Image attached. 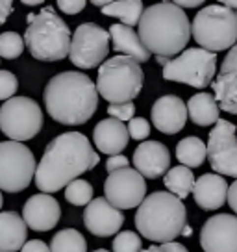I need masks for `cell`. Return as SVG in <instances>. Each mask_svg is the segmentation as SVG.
Wrapping results in <instances>:
<instances>
[{"label":"cell","instance_id":"1","mask_svg":"<svg viewBox=\"0 0 237 252\" xmlns=\"http://www.w3.org/2000/svg\"><path fill=\"white\" fill-rule=\"evenodd\" d=\"M91 141L80 132H65L47 145L35 169V186L45 193H56L84 173L98 165Z\"/></svg>","mask_w":237,"mask_h":252},{"label":"cell","instance_id":"2","mask_svg":"<svg viewBox=\"0 0 237 252\" xmlns=\"http://www.w3.org/2000/svg\"><path fill=\"white\" fill-rule=\"evenodd\" d=\"M43 98L48 115L56 123L69 126L87 123L98 108L95 82L80 71H65L50 78Z\"/></svg>","mask_w":237,"mask_h":252},{"label":"cell","instance_id":"3","mask_svg":"<svg viewBox=\"0 0 237 252\" xmlns=\"http://www.w3.org/2000/svg\"><path fill=\"white\" fill-rule=\"evenodd\" d=\"M139 39L156 60H171L183 52L191 39V23L174 2H158L145 8L139 21Z\"/></svg>","mask_w":237,"mask_h":252},{"label":"cell","instance_id":"4","mask_svg":"<svg viewBox=\"0 0 237 252\" xmlns=\"http://www.w3.org/2000/svg\"><path fill=\"white\" fill-rule=\"evenodd\" d=\"M187 224V210L180 198L169 191H156L145 197L135 212V228L154 243H171L182 236Z\"/></svg>","mask_w":237,"mask_h":252},{"label":"cell","instance_id":"5","mask_svg":"<svg viewBox=\"0 0 237 252\" xmlns=\"http://www.w3.org/2000/svg\"><path fill=\"white\" fill-rule=\"evenodd\" d=\"M28 28L24 32V47L39 62H59L71 50V30L52 8H43L35 15L26 17Z\"/></svg>","mask_w":237,"mask_h":252},{"label":"cell","instance_id":"6","mask_svg":"<svg viewBox=\"0 0 237 252\" xmlns=\"http://www.w3.org/2000/svg\"><path fill=\"white\" fill-rule=\"evenodd\" d=\"M145 72L141 65L126 56H113L98 67L96 91L110 104L132 102L141 93Z\"/></svg>","mask_w":237,"mask_h":252},{"label":"cell","instance_id":"7","mask_svg":"<svg viewBox=\"0 0 237 252\" xmlns=\"http://www.w3.org/2000/svg\"><path fill=\"white\" fill-rule=\"evenodd\" d=\"M191 35L207 52H221L237 45V13L222 4H209L191 23Z\"/></svg>","mask_w":237,"mask_h":252},{"label":"cell","instance_id":"8","mask_svg":"<svg viewBox=\"0 0 237 252\" xmlns=\"http://www.w3.org/2000/svg\"><path fill=\"white\" fill-rule=\"evenodd\" d=\"M161 65H163L165 80L204 89L213 82L215 69H217V54L207 52L204 48H187L178 58L165 60Z\"/></svg>","mask_w":237,"mask_h":252},{"label":"cell","instance_id":"9","mask_svg":"<svg viewBox=\"0 0 237 252\" xmlns=\"http://www.w3.org/2000/svg\"><path fill=\"white\" fill-rule=\"evenodd\" d=\"M43 128V111L39 104L28 96H13L0 108V130L11 141L32 139Z\"/></svg>","mask_w":237,"mask_h":252},{"label":"cell","instance_id":"10","mask_svg":"<svg viewBox=\"0 0 237 252\" xmlns=\"http://www.w3.org/2000/svg\"><path fill=\"white\" fill-rule=\"evenodd\" d=\"M35 158L24 143H0V189L19 193L30 186L35 176Z\"/></svg>","mask_w":237,"mask_h":252},{"label":"cell","instance_id":"11","mask_svg":"<svg viewBox=\"0 0 237 252\" xmlns=\"http://www.w3.org/2000/svg\"><path fill=\"white\" fill-rule=\"evenodd\" d=\"M110 52V33L95 23L80 24L71 35L69 58L80 69H93Z\"/></svg>","mask_w":237,"mask_h":252},{"label":"cell","instance_id":"12","mask_svg":"<svg viewBox=\"0 0 237 252\" xmlns=\"http://www.w3.org/2000/svg\"><path fill=\"white\" fill-rule=\"evenodd\" d=\"M206 158L215 174L237 178V134L236 125L226 119H219L209 132L206 145Z\"/></svg>","mask_w":237,"mask_h":252},{"label":"cell","instance_id":"13","mask_svg":"<svg viewBox=\"0 0 237 252\" xmlns=\"http://www.w3.org/2000/svg\"><path fill=\"white\" fill-rule=\"evenodd\" d=\"M104 193L106 200L113 208L120 210H132L139 208L145 197H147V182L135 169H120L115 173H110V176L104 182Z\"/></svg>","mask_w":237,"mask_h":252},{"label":"cell","instance_id":"14","mask_svg":"<svg viewBox=\"0 0 237 252\" xmlns=\"http://www.w3.org/2000/svg\"><path fill=\"white\" fill-rule=\"evenodd\" d=\"M204 252H237V217L230 213L213 215L200 230Z\"/></svg>","mask_w":237,"mask_h":252},{"label":"cell","instance_id":"15","mask_svg":"<svg viewBox=\"0 0 237 252\" xmlns=\"http://www.w3.org/2000/svg\"><path fill=\"white\" fill-rule=\"evenodd\" d=\"M84 224L86 228L98 237H110L117 234L124 224V215L104 197L93 198L86 206L84 212Z\"/></svg>","mask_w":237,"mask_h":252},{"label":"cell","instance_id":"16","mask_svg":"<svg viewBox=\"0 0 237 252\" xmlns=\"http://www.w3.org/2000/svg\"><path fill=\"white\" fill-rule=\"evenodd\" d=\"M211 86L221 111L237 115V45L224 56L219 74Z\"/></svg>","mask_w":237,"mask_h":252},{"label":"cell","instance_id":"17","mask_svg":"<svg viewBox=\"0 0 237 252\" xmlns=\"http://www.w3.org/2000/svg\"><path fill=\"white\" fill-rule=\"evenodd\" d=\"M59 217H61V208L58 204V200L45 193L32 195L23 208L24 224L33 232L52 230L59 222Z\"/></svg>","mask_w":237,"mask_h":252},{"label":"cell","instance_id":"18","mask_svg":"<svg viewBox=\"0 0 237 252\" xmlns=\"http://www.w3.org/2000/svg\"><path fill=\"white\" fill-rule=\"evenodd\" d=\"M150 117L154 126L163 134H178L185 126L187 121V108L180 96L176 94H165L159 96L154 102L150 111Z\"/></svg>","mask_w":237,"mask_h":252},{"label":"cell","instance_id":"19","mask_svg":"<svg viewBox=\"0 0 237 252\" xmlns=\"http://www.w3.org/2000/svg\"><path fill=\"white\" fill-rule=\"evenodd\" d=\"M134 165L143 178L156 180L171 167L169 149L159 141H143L134 152Z\"/></svg>","mask_w":237,"mask_h":252},{"label":"cell","instance_id":"20","mask_svg":"<svg viewBox=\"0 0 237 252\" xmlns=\"http://www.w3.org/2000/svg\"><path fill=\"white\" fill-rule=\"evenodd\" d=\"M228 182L219 174H202L193 186V198L198 208L204 212H213L226 204L228 197Z\"/></svg>","mask_w":237,"mask_h":252},{"label":"cell","instance_id":"21","mask_svg":"<svg viewBox=\"0 0 237 252\" xmlns=\"http://www.w3.org/2000/svg\"><path fill=\"white\" fill-rule=\"evenodd\" d=\"M93 141L96 149L108 156H117L128 147L130 135L124 123H118L115 119H104L93 130Z\"/></svg>","mask_w":237,"mask_h":252},{"label":"cell","instance_id":"22","mask_svg":"<svg viewBox=\"0 0 237 252\" xmlns=\"http://www.w3.org/2000/svg\"><path fill=\"white\" fill-rule=\"evenodd\" d=\"M108 33H110L111 43H113V50L120 52V56L132 58L139 65L150 60V52L145 48V45L141 43V39H139V35H137V32L134 28H128L124 24L115 23Z\"/></svg>","mask_w":237,"mask_h":252},{"label":"cell","instance_id":"23","mask_svg":"<svg viewBox=\"0 0 237 252\" xmlns=\"http://www.w3.org/2000/svg\"><path fill=\"white\" fill-rule=\"evenodd\" d=\"M28 226L17 212L0 213V252H17L23 249Z\"/></svg>","mask_w":237,"mask_h":252},{"label":"cell","instance_id":"24","mask_svg":"<svg viewBox=\"0 0 237 252\" xmlns=\"http://www.w3.org/2000/svg\"><path fill=\"white\" fill-rule=\"evenodd\" d=\"M187 115L191 121L198 126H211L219 121L221 108L215 100L213 94L209 93H197L193 94L187 102Z\"/></svg>","mask_w":237,"mask_h":252},{"label":"cell","instance_id":"25","mask_svg":"<svg viewBox=\"0 0 237 252\" xmlns=\"http://www.w3.org/2000/svg\"><path fill=\"white\" fill-rule=\"evenodd\" d=\"M145 8H143L141 0H118V2H110L108 6L102 8V13L108 17H115L128 28H134L135 24H139L141 15Z\"/></svg>","mask_w":237,"mask_h":252},{"label":"cell","instance_id":"26","mask_svg":"<svg viewBox=\"0 0 237 252\" xmlns=\"http://www.w3.org/2000/svg\"><path fill=\"white\" fill-rule=\"evenodd\" d=\"M176 158L183 167L187 169H195L200 167L206 159V145L204 141L197 137V135H189L183 137L182 141L176 145Z\"/></svg>","mask_w":237,"mask_h":252},{"label":"cell","instance_id":"27","mask_svg":"<svg viewBox=\"0 0 237 252\" xmlns=\"http://www.w3.org/2000/svg\"><path fill=\"white\" fill-rule=\"evenodd\" d=\"M163 184L165 188L169 189V193L174 195L176 198H183L189 195L193 191V186H195V174L191 169L183 165L173 167L165 173V178H163Z\"/></svg>","mask_w":237,"mask_h":252},{"label":"cell","instance_id":"28","mask_svg":"<svg viewBox=\"0 0 237 252\" xmlns=\"http://www.w3.org/2000/svg\"><path fill=\"white\" fill-rule=\"evenodd\" d=\"M48 247H50V252H87L86 237L74 228L56 232Z\"/></svg>","mask_w":237,"mask_h":252},{"label":"cell","instance_id":"29","mask_svg":"<svg viewBox=\"0 0 237 252\" xmlns=\"http://www.w3.org/2000/svg\"><path fill=\"white\" fill-rule=\"evenodd\" d=\"M65 198L72 206H87L93 200V186L87 180L76 178L65 189Z\"/></svg>","mask_w":237,"mask_h":252},{"label":"cell","instance_id":"30","mask_svg":"<svg viewBox=\"0 0 237 252\" xmlns=\"http://www.w3.org/2000/svg\"><path fill=\"white\" fill-rule=\"evenodd\" d=\"M24 39L17 32H4L0 33V58L15 60L23 54Z\"/></svg>","mask_w":237,"mask_h":252},{"label":"cell","instance_id":"31","mask_svg":"<svg viewBox=\"0 0 237 252\" xmlns=\"http://www.w3.org/2000/svg\"><path fill=\"white\" fill-rule=\"evenodd\" d=\"M141 236L132 230L118 232L113 239V252H141Z\"/></svg>","mask_w":237,"mask_h":252},{"label":"cell","instance_id":"32","mask_svg":"<svg viewBox=\"0 0 237 252\" xmlns=\"http://www.w3.org/2000/svg\"><path fill=\"white\" fill-rule=\"evenodd\" d=\"M19 89L17 76L9 71H0V100H9Z\"/></svg>","mask_w":237,"mask_h":252},{"label":"cell","instance_id":"33","mask_svg":"<svg viewBox=\"0 0 237 252\" xmlns=\"http://www.w3.org/2000/svg\"><path fill=\"white\" fill-rule=\"evenodd\" d=\"M126 128H128V135L132 139H135V141H143V139H147L150 135V125H148L147 119L143 117H134Z\"/></svg>","mask_w":237,"mask_h":252},{"label":"cell","instance_id":"34","mask_svg":"<svg viewBox=\"0 0 237 252\" xmlns=\"http://www.w3.org/2000/svg\"><path fill=\"white\" fill-rule=\"evenodd\" d=\"M108 113H110L111 119H115L118 123H124V121H132L135 113V106L134 102H126V104H110L108 106Z\"/></svg>","mask_w":237,"mask_h":252},{"label":"cell","instance_id":"35","mask_svg":"<svg viewBox=\"0 0 237 252\" xmlns=\"http://www.w3.org/2000/svg\"><path fill=\"white\" fill-rule=\"evenodd\" d=\"M58 8L65 11L67 15H76L86 8V2L84 0H58Z\"/></svg>","mask_w":237,"mask_h":252},{"label":"cell","instance_id":"36","mask_svg":"<svg viewBox=\"0 0 237 252\" xmlns=\"http://www.w3.org/2000/svg\"><path fill=\"white\" fill-rule=\"evenodd\" d=\"M130 165V161H128L126 156H110L108 158V161H106V169L110 171V173H115V171H120V169H128Z\"/></svg>","mask_w":237,"mask_h":252},{"label":"cell","instance_id":"37","mask_svg":"<svg viewBox=\"0 0 237 252\" xmlns=\"http://www.w3.org/2000/svg\"><path fill=\"white\" fill-rule=\"evenodd\" d=\"M21 252H50V247L41 239H32L23 245Z\"/></svg>","mask_w":237,"mask_h":252},{"label":"cell","instance_id":"38","mask_svg":"<svg viewBox=\"0 0 237 252\" xmlns=\"http://www.w3.org/2000/svg\"><path fill=\"white\" fill-rule=\"evenodd\" d=\"M226 202L230 204V208L234 210V213H236V217H237V180L228 188V197H226Z\"/></svg>","mask_w":237,"mask_h":252},{"label":"cell","instance_id":"39","mask_svg":"<svg viewBox=\"0 0 237 252\" xmlns=\"http://www.w3.org/2000/svg\"><path fill=\"white\" fill-rule=\"evenodd\" d=\"M11 11H13V4L9 0H0V24H4L8 21Z\"/></svg>","mask_w":237,"mask_h":252},{"label":"cell","instance_id":"40","mask_svg":"<svg viewBox=\"0 0 237 252\" xmlns=\"http://www.w3.org/2000/svg\"><path fill=\"white\" fill-rule=\"evenodd\" d=\"M161 247V251L163 252H189L183 245L180 243H176V241H171V243H163V245H159Z\"/></svg>","mask_w":237,"mask_h":252},{"label":"cell","instance_id":"41","mask_svg":"<svg viewBox=\"0 0 237 252\" xmlns=\"http://www.w3.org/2000/svg\"><path fill=\"white\" fill-rule=\"evenodd\" d=\"M174 4L178 8H198L202 4V0H176Z\"/></svg>","mask_w":237,"mask_h":252},{"label":"cell","instance_id":"42","mask_svg":"<svg viewBox=\"0 0 237 252\" xmlns=\"http://www.w3.org/2000/svg\"><path fill=\"white\" fill-rule=\"evenodd\" d=\"M224 8H228V9H237V0H224V2H221Z\"/></svg>","mask_w":237,"mask_h":252},{"label":"cell","instance_id":"43","mask_svg":"<svg viewBox=\"0 0 237 252\" xmlns=\"http://www.w3.org/2000/svg\"><path fill=\"white\" fill-rule=\"evenodd\" d=\"M141 252H163V251H161L159 245H152V247H148V249H145V251H141Z\"/></svg>","mask_w":237,"mask_h":252},{"label":"cell","instance_id":"44","mask_svg":"<svg viewBox=\"0 0 237 252\" xmlns=\"http://www.w3.org/2000/svg\"><path fill=\"white\" fill-rule=\"evenodd\" d=\"M24 6H37V4H41L39 0H23Z\"/></svg>","mask_w":237,"mask_h":252},{"label":"cell","instance_id":"45","mask_svg":"<svg viewBox=\"0 0 237 252\" xmlns=\"http://www.w3.org/2000/svg\"><path fill=\"white\" fill-rule=\"evenodd\" d=\"M93 4H95V6H100V8H104V6H108L110 2H104V0H93Z\"/></svg>","mask_w":237,"mask_h":252},{"label":"cell","instance_id":"46","mask_svg":"<svg viewBox=\"0 0 237 252\" xmlns=\"http://www.w3.org/2000/svg\"><path fill=\"white\" fill-rule=\"evenodd\" d=\"M182 236H191V228H189V226H187V224H185V226H183V230H182Z\"/></svg>","mask_w":237,"mask_h":252},{"label":"cell","instance_id":"47","mask_svg":"<svg viewBox=\"0 0 237 252\" xmlns=\"http://www.w3.org/2000/svg\"><path fill=\"white\" fill-rule=\"evenodd\" d=\"M2 204H4V200H2V193H0V208H2Z\"/></svg>","mask_w":237,"mask_h":252},{"label":"cell","instance_id":"48","mask_svg":"<svg viewBox=\"0 0 237 252\" xmlns=\"http://www.w3.org/2000/svg\"><path fill=\"white\" fill-rule=\"evenodd\" d=\"M95 252H110V251H106V249H98V251H95Z\"/></svg>","mask_w":237,"mask_h":252}]
</instances>
